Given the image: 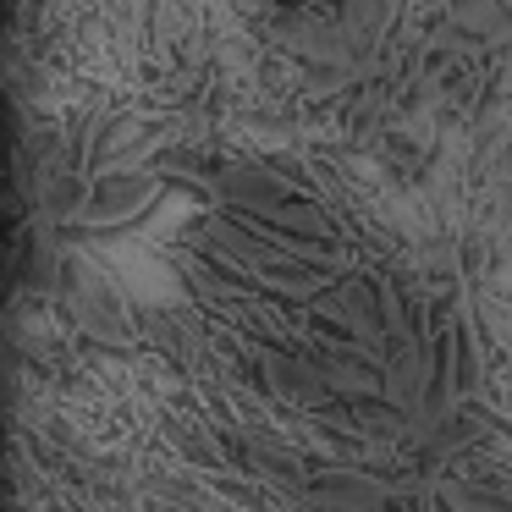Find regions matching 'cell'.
<instances>
[{
	"label": "cell",
	"mask_w": 512,
	"mask_h": 512,
	"mask_svg": "<svg viewBox=\"0 0 512 512\" xmlns=\"http://www.w3.org/2000/svg\"><path fill=\"white\" fill-rule=\"evenodd\" d=\"M479 391H485V347H479L474 314H463L452 325V408L479 402Z\"/></svg>",
	"instance_id": "3957f363"
},
{
	"label": "cell",
	"mask_w": 512,
	"mask_h": 512,
	"mask_svg": "<svg viewBox=\"0 0 512 512\" xmlns=\"http://www.w3.org/2000/svg\"><path fill=\"white\" fill-rule=\"evenodd\" d=\"M67 309H72V320L89 336H100V342H127V336H133L122 287H116L111 270H100V265H83L78 259V265L67 270Z\"/></svg>",
	"instance_id": "6da1fadb"
},
{
	"label": "cell",
	"mask_w": 512,
	"mask_h": 512,
	"mask_svg": "<svg viewBox=\"0 0 512 512\" xmlns=\"http://www.w3.org/2000/svg\"><path fill=\"white\" fill-rule=\"evenodd\" d=\"M149 199H155V182L149 177H105L100 188L78 204L72 221L94 226V232H100V226H122V221H133V215H144Z\"/></svg>",
	"instance_id": "7a4b0ae2"
}]
</instances>
